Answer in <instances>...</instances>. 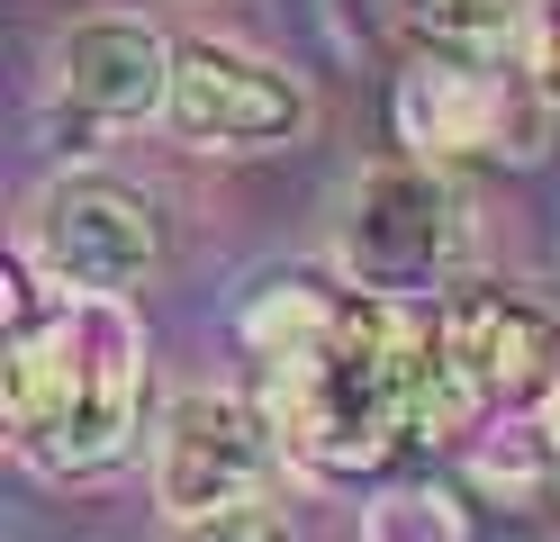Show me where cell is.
I'll return each instance as SVG.
<instances>
[{"label": "cell", "mask_w": 560, "mask_h": 542, "mask_svg": "<svg viewBox=\"0 0 560 542\" xmlns=\"http://www.w3.org/2000/svg\"><path fill=\"white\" fill-rule=\"evenodd\" d=\"M136 407H145V335L127 299H63L37 325H10L0 344V416L27 470L91 480L127 461Z\"/></svg>", "instance_id": "obj_1"}, {"label": "cell", "mask_w": 560, "mask_h": 542, "mask_svg": "<svg viewBox=\"0 0 560 542\" xmlns=\"http://www.w3.org/2000/svg\"><path fill=\"white\" fill-rule=\"evenodd\" d=\"M434 299H371L353 308L326 344L271 361V425L290 461L326 470V480H362L416 434V344H425Z\"/></svg>", "instance_id": "obj_2"}, {"label": "cell", "mask_w": 560, "mask_h": 542, "mask_svg": "<svg viewBox=\"0 0 560 542\" xmlns=\"http://www.w3.org/2000/svg\"><path fill=\"white\" fill-rule=\"evenodd\" d=\"M551 91L534 64H515L498 46H425L407 55L398 91H389V118L398 145L416 163H542L551 154Z\"/></svg>", "instance_id": "obj_3"}, {"label": "cell", "mask_w": 560, "mask_h": 542, "mask_svg": "<svg viewBox=\"0 0 560 542\" xmlns=\"http://www.w3.org/2000/svg\"><path fill=\"white\" fill-rule=\"evenodd\" d=\"M470 253V199L443 163H380L343 208V280L371 299H434Z\"/></svg>", "instance_id": "obj_4"}, {"label": "cell", "mask_w": 560, "mask_h": 542, "mask_svg": "<svg viewBox=\"0 0 560 542\" xmlns=\"http://www.w3.org/2000/svg\"><path fill=\"white\" fill-rule=\"evenodd\" d=\"M280 452L290 443H280L271 407H244L226 389H190L163 407V434H154V506L172 524L244 516L280 480Z\"/></svg>", "instance_id": "obj_5"}, {"label": "cell", "mask_w": 560, "mask_h": 542, "mask_svg": "<svg viewBox=\"0 0 560 542\" xmlns=\"http://www.w3.org/2000/svg\"><path fill=\"white\" fill-rule=\"evenodd\" d=\"M27 253L55 272V289L118 299V289H136L163 263V208L145 191H127V181H109V172H73L37 199Z\"/></svg>", "instance_id": "obj_6"}, {"label": "cell", "mask_w": 560, "mask_h": 542, "mask_svg": "<svg viewBox=\"0 0 560 542\" xmlns=\"http://www.w3.org/2000/svg\"><path fill=\"white\" fill-rule=\"evenodd\" d=\"M307 82L280 72L254 46H218V36H190L182 72H172V127L190 145H226V154H271V145L307 136Z\"/></svg>", "instance_id": "obj_7"}, {"label": "cell", "mask_w": 560, "mask_h": 542, "mask_svg": "<svg viewBox=\"0 0 560 542\" xmlns=\"http://www.w3.org/2000/svg\"><path fill=\"white\" fill-rule=\"evenodd\" d=\"M172 72H182V46H172L154 19H127V10L73 19L55 36V100L73 108L82 127L172 118Z\"/></svg>", "instance_id": "obj_8"}, {"label": "cell", "mask_w": 560, "mask_h": 542, "mask_svg": "<svg viewBox=\"0 0 560 542\" xmlns=\"http://www.w3.org/2000/svg\"><path fill=\"white\" fill-rule=\"evenodd\" d=\"M443 335L462 380L479 389V407H534L560 380V316L515 299V289H462L443 299Z\"/></svg>", "instance_id": "obj_9"}, {"label": "cell", "mask_w": 560, "mask_h": 542, "mask_svg": "<svg viewBox=\"0 0 560 542\" xmlns=\"http://www.w3.org/2000/svg\"><path fill=\"white\" fill-rule=\"evenodd\" d=\"M343 308H353V280H326V272H271L254 299H244V344L262 361H290L307 344H326Z\"/></svg>", "instance_id": "obj_10"}, {"label": "cell", "mask_w": 560, "mask_h": 542, "mask_svg": "<svg viewBox=\"0 0 560 542\" xmlns=\"http://www.w3.org/2000/svg\"><path fill=\"white\" fill-rule=\"evenodd\" d=\"M362 542H470V506L443 480H398L362 506Z\"/></svg>", "instance_id": "obj_11"}, {"label": "cell", "mask_w": 560, "mask_h": 542, "mask_svg": "<svg viewBox=\"0 0 560 542\" xmlns=\"http://www.w3.org/2000/svg\"><path fill=\"white\" fill-rule=\"evenodd\" d=\"M434 46H515L542 0H407Z\"/></svg>", "instance_id": "obj_12"}, {"label": "cell", "mask_w": 560, "mask_h": 542, "mask_svg": "<svg viewBox=\"0 0 560 542\" xmlns=\"http://www.w3.org/2000/svg\"><path fill=\"white\" fill-rule=\"evenodd\" d=\"M470 480L479 488H498V497H542L560 480V461L534 425H515V434H470Z\"/></svg>", "instance_id": "obj_13"}, {"label": "cell", "mask_w": 560, "mask_h": 542, "mask_svg": "<svg viewBox=\"0 0 560 542\" xmlns=\"http://www.w3.org/2000/svg\"><path fill=\"white\" fill-rule=\"evenodd\" d=\"M172 542H280V524L262 506H244V516H208V524H172Z\"/></svg>", "instance_id": "obj_14"}, {"label": "cell", "mask_w": 560, "mask_h": 542, "mask_svg": "<svg viewBox=\"0 0 560 542\" xmlns=\"http://www.w3.org/2000/svg\"><path fill=\"white\" fill-rule=\"evenodd\" d=\"M524 64H534L542 91L560 100V0H542V10H534V27H524Z\"/></svg>", "instance_id": "obj_15"}, {"label": "cell", "mask_w": 560, "mask_h": 542, "mask_svg": "<svg viewBox=\"0 0 560 542\" xmlns=\"http://www.w3.org/2000/svg\"><path fill=\"white\" fill-rule=\"evenodd\" d=\"M524 425H534L542 443H551V461H560V380H551V389L534 397V407H524Z\"/></svg>", "instance_id": "obj_16"}]
</instances>
